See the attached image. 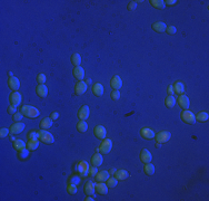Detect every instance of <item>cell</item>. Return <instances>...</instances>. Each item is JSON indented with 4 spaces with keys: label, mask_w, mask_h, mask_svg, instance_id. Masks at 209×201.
<instances>
[{
    "label": "cell",
    "mask_w": 209,
    "mask_h": 201,
    "mask_svg": "<svg viewBox=\"0 0 209 201\" xmlns=\"http://www.w3.org/2000/svg\"><path fill=\"white\" fill-rule=\"evenodd\" d=\"M117 183H118V180L116 179V178H110L109 177L108 178V180L106 181V184H107V187L108 188H115L117 185Z\"/></svg>",
    "instance_id": "d590c367"
},
{
    "label": "cell",
    "mask_w": 209,
    "mask_h": 201,
    "mask_svg": "<svg viewBox=\"0 0 209 201\" xmlns=\"http://www.w3.org/2000/svg\"><path fill=\"white\" fill-rule=\"evenodd\" d=\"M85 192L87 196H93L96 192V184L93 182H91V181H89V182L86 183L85 185Z\"/></svg>",
    "instance_id": "e0dca14e"
},
{
    "label": "cell",
    "mask_w": 209,
    "mask_h": 201,
    "mask_svg": "<svg viewBox=\"0 0 209 201\" xmlns=\"http://www.w3.org/2000/svg\"><path fill=\"white\" fill-rule=\"evenodd\" d=\"M172 87H174V92L179 94V95L185 93V85H184V83H181V82H176V83L172 85Z\"/></svg>",
    "instance_id": "d4e9b609"
},
{
    "label": "cell",
    "mask_w": 209,
    "mask_h": 201,
    "mask_svg": "<svg viewBox=\"0 0 209 201\" xmlns=\"http://www.w3.org/2000/svg\"><path fill=\"white\" fill-rule=\"evenodd\" d=\"M21 113L22 115H25L28 118H36L39 116L40 112L37 107L34 106H30V105H22L21 106Z\"/></svg>",
    "instance_id": "6da1fadb"
},
{
    "label": "cell",
    "mask_w": 209,
    "mask_h": 201,
    "mask_svg": "<svg viewBox=\"0 0 209 201\" xmlns=\"http://www.w3.org/2000/svg\"><path fill=\"white\" fill-rule=\"evenodd\" d=\"M9 132H10V130L8 129H6V127H2V129L0 130V137H6V136H8V134Z\"/></svg>",
    "instance_id": "f6af8a7d"
},
{
    "label": "cell",
    "mask_w": 209,
    "mask_h": 201,
    "mask_svg": "<svg viewBox=\"0 0 209 201\" xmlns=\"http://www.w3.org/2000/svg\"><path fill=\"white\" fill-rule=\"evenodd\" d=\"M174 93H175V92H174V87H172V85H169L168 86V94H169V95H172Z\"/></svg>",
    "instance_id": "816d5d0a"
},
{
    "label": "cell",
    "mask_w": 209,
    "mask_h": 201,
    "mask_svg": "<svg viewBox=\"0 0 209 201\" xmlns=\"http://www.w3.org/2000/svg\"><path fill=\"white\" fill-rule=\"evenodd\" d=\"M89 106L88 105H82L81 107H80V110L78 111V117L80 118V120H84L86 121L88 117H89Z\"/></svg>",
    "instance_id": "4fadbf2b"
},
{
    "label": "cell",
    "mask_w": 209,
    "mask_h": 201,
    "mask_svg": "<svg viewBox=\"0 0 209 201\" xmlns=\"http://www.w3.org/2000/svg\"><path fill=\"white\" fill-rule=\"evenodd\" d=\"M8 85L13 92H17L19 89V87H20V82H19V79L16 76H9Z\"/></svg>",
    "instance_id": "9c48e42d"
},
{
    "label": "cell",
    "mask_w": 209,
    "mask_h": 201,
    "mask_svg": "<svg viewBox=\"0 0 209 201\" xmlns=\"http://www.w3.org/2000/svg\"><path fill=\"white\" fill-rule=\"evenodd\" d=\"M143 171L147 175H152L155 173V165L151 162L145 164V168H143Z\"/></svg>",
    "instance_id": "f1b7e54d"
},
{
    "label": "cell",
    "mask_w": 209,
    "mask_h": 201,
    "mask_svg": "<svg viewBox=\"0 0 209 201\" xmlns=\"http://www.w3.org/2000/svg\"><path fill=\"white\" fill-rule=\"evenodd\" d=\"M28 156H29V151L27 150V149H24V150L19 151V158L21 159V160L28 158Z\"/></svg>",
    "instance_id": "74e56055"
},
{
    "label": "cell",
    "mask_w": 209,
    "mask_h": 201,
    "mask_svg": "<svg viewBox=\"0 0 209 201\" xmlns=\"http://www.w3.org/2000/svg\"><path fill=\"white\" fill-rule=\"evenodd\" d=\"M208 118L209 115L207 112H199L196 115V121H198V122H206V121H208Z\"/></svg>",
    "instance_id": "e575fe53"
},
{
    "label": "cell",
    "mask_w": 209,
    "mask_h": 201,
    "mask_svg": "<svg viewBox=\"0 0 209 201\" xmlns=\"http://www.w3.org/2000/svg\"><path fill=\"white\" fill-rule=\"evenodd\" d=\"M89 164L86 162V161H80L79 163L77 164V170L79 171L80 175L82 177H86L88 173H89Z\"/></svg>",
    "instance_id": "8992f818"
},
{
    "label": "cell",
    "mask_w": 209,
    "mask_h": 201,
    "mask_svg": "<svg viewBox=\"0 0 209 201\" xmlns=\"http://www.w3.org/2000/svg\"><path fill=\"white\" fill-rule=\"evenodd\" d=\"M51 120L52 121H56V120H58V117H59V114H58V112H53V113H51Z\"/></svg>",
    "instance_id": "681fc988"
},
{
    "label": "cell",
    "mask_w": 209,
    "mask_h": 201,
    "mask_svg": "<svg viewBox=\"0 0 209 201\" xmlns=\"http://www.w3.org/2000/svg\"><path fill=\"white\" fill-rule=\"evenodd\" d=\"M110 97L112 99H114V101H117V99H119L120 98V92L117 91V89H114V91L111 92Z\"/></svg>",
    "instance_id": "f35d334b"
},
{
    "label": "cell",
    "mask_w": 209,
    "mask_h": 201,
    "mask_svg": "<svg viewBox=\"0 0 209 201\" xmlns=\"http://www.w3.org/2000/svg\"><path fill=\"white\" fill-rule=\"evenodd\" d=\"M8 112L10 113V114H15V113H17V106H15V105H10L8 108Z\"/></svg>",
    "instance_id": "c3c4849f"
},
{
    "label": "cell",
    "mask_w": 209,
    "mask_h": 201,
    "mask_svg": "<svg viewBox=\"0 0 209 201\" xmlns=\"http://www.w3.org/2000/svg\"><path fill=\"white\" fill-rule=\"evenodd\" d=\"M140 134H141V136H143L145 140L155 139V135H156V134H155V132L152 131V130L148 129V127H143V129H141Z\"/></svg>",
    "instance_id": "2e32d148"
},
{
    "label": "cell",
    "mask_w": 209,
    "mask_h": 201,
    "mask_svg": "<svg viewBox=\"0 0 209 201\" xmlns=\"http://www.w3.org/2000/svg\"><path fill=\"white\" fill-rule=\"evenodd\" d=\"M36 92H37V95L39 97H46L48 95V89L45 84H39L36 89Z\"/></svg>",
    "instance_id": "d6986e66"
},
{
    "label": "cell",
    "mask_w": 209,
    "mask_h": 201,
    "mask_svg": "<svg viewBox=\"0 0 209 201\" xmlns=\"http://www.w3.org/2000/svg\"><path fill=\"white\" fill-rule=\"evenodd\" d=\"M166 31H167V34H169V35H174V34L177 32V29H176L175 26H167Z\"/></svg>",
    "instance_id": "60d3db41"
},
{
    "label": "cell",
    "mask_w": 209,
    "mask_h": 201,
    "mask_svg": "<svg viewBox=\"0 0 209 201\" xmlns=\"http://www.w3.org/2000/svg\"><path fill=\"white\" fill-rule=\"evenodd\" d=\"M110 86L114 89H117V91H119V89H121V86H122V80H121V78H120L118 75H115L114 77L111 78V80H110Z\"/></svg>",
    "instance_id": "9a60e30c"
},
{
    "label": "cell",
    "mask_w": 209,
    "mask_h": 201,
    "mask_svg": "<svg viewBox=\"0 0 209 201\" xmlns=\"http://www.w3.org/2000/svg\"><path fill=\"white\" fill-rule=\"evenodd\" d=\"M71 63H72V65H75V67L80 66V63H81V56H80L79 54H78V53L72 54Z\"/></svg>",
    "instance_id": "836d02e7"
},
{
    "label": "cell",
    "mask_w": 209,
    "mask_h": 201,
    "mask_svg": "<svg viewBox=\"0 0 209 201\" xmlns=\"http://www.w3.org/2000/svg\"><path fill=\"white\" fill-rule=\"evenodd\" d=\"M115 172H116V170H115V169H111L110 171H109V174H115Z\"/></svg>",
    "instance_id": "db71d44e"
},
{
    "label": "cell",
    "mask_w": 209,
    "mask_h": 201,
    "mask_svg": "<svg viewBox=\"0 0 209 201\" xmlns=\"http://www.w3.org/2000/svg\"><path fill=\"white\" fill-rule=\"evenodd\" d=\"M128 10H130V11H134L135 10L136 8H137V2L136 1H130L129 3H128Z\"/></svg>",
    "instance_id": "bcb514c9"
},
{
    "label": "cell",
    "mask_w": 209,
    "mask_h": 201,
    "mask_svg": "<svg viewBox=\"0 0 209 201\" xmlns=\"http://www.w3.org/2000/svg\"><path fill=\"white\" fill-rule=\"evenodd\" d=\"M176 0H167V1H165V5H168V6H174V5H176Z\"/></svg>",
    "instance_id": "f907efd6"
},
{
    "label": "cell",
    "mask_w": 209,
    "mask_h": 201,
    "mask_svg": "<svg viewBox=\"0 0 209 201\" xmlns=\"http://www.w3.org/2000/svg\"><path fill=\"white\" fill-rule=\"evenodd\" d=\"M109 178V171H98L97 174H96V180L98 181V182H105L107 181Z\"/></svg>",
    "instance_id": "ac0fdd59"
},
{
    "label": "cell",
    "mask_w": 209,
    "mask_h": 201,
    "mask_svg": "<svg viewBox=\"0 0 209 201\" xmlns=\"http://www.w3.org/2000/svg\"><path fill=\"white\" fill-rule=\"evenodd\" d=\"M180 117H181V120L187 124L196 123V115H195L193 112H190V111H188V110H184L183 112H181Z\"/></svg>",
    "instance_id": "3957f363"
},
{
    "label": "cell",
    "mask_w": 209,
    "mask_h": 201,
    "mask_svg": "<svg viewBox=\"0 0 209 201\" xmlns=\"http://www.w3.org/2000/svg\"><path fill=\"white\" fill-rule=\"evenodd\" d=\"M25 127H26V125H25L22 122H16V123L12 124V125L10 126V129L9 130H10L11 134H19L24 131Z\"/></svg>",
    "instance_id": "ba28073f"
},
{
    "label": "cell",
    "mask_w": 209,
    "mask_h": 201,
    "mask_svg": "<svg viewBox=\"0 0 209 201\" xmlns=\"http://www.w3.org/2000/svg\"><path fill=\"white\" fill-rule=\"evenodd\" d=\"M77 130L79 132H81V133H85V132H87L88 130V124L86 121L84 120H80L79 122L77 123Z\"/></svg>",
    "instance_id": "f546056e"
},
{
    "label": "cell",
    "mask_w": 209,
    "mask_h": 201,
    "mask_svg": "<svg viewBox=\"0 0 209 201\" xmlns=\"http://www.w3.org/2000/svg\"><path fill=\"white\" fill-rule=\"evenodd\" d=\"M97 172H98V170H97V166L93 165L91 168H89V173H88V175H90V177H96Z\"/></svg>",
    "instance_id": "7bdbcfd3"
},
{
    "label": "cell",
    "mask_w": 209,
    "mask_h": 201,
    "mask_svg": "<svg viewBox=\"0 0 209 201\" xmlns=\"http://www.w3.org/2000/svg\"><path fill=\"white\" fill-rule=\"evenodd\" d=\"M38 146H39V141H38V139H31L27 143V147H28L29 150H36V149H38Z\"/></svg>",
    "instance_id": "4dcf8cb0"
},
{
    "label": "cell",
    "mask_w": 209,
    "mask_h": 201,
    "mask_svg": "<svg viewBox=\"0 0 209 201\" xmlns=\"http://www.w3.org/2000/svg\"><path fill=\"white\" fill-rule=\"evenodd\" d=\"M74 76L77 78L78 80H82L85 77V70L81 66H77L74 68Z\"/></svg>",
    "instance_id": "ffe728a7"
},
{
    "label": "cell",
    "mask_w": 209,
    "mask_h": 201,
    "mask_svg": "<svg viewBox=\"0 0 209 201\" xmlns=\"http://www.w3.org/2000/svg\"><path fill=\"white\" fill-rule=\"evenodd\" d=\"M176 98L172 95H169V96H167L166 97V99H165V105H166L167 107H169V108H171V107H174L175 106V104H176Z\"/></svg>",
    "instance_id": "1f68e13d"
},
{
    "label": "cell",
    "mask_w": 209,
    "mask_h": 201,
    "mask_svg": "<svg viewBox=\"0 0 209 201\" xmlns=\"http://www.w3.org/2000/svg\"><path fill=\"white\" fill-rule=\"evenodd\" d=\"M37 82L39 84H43L46 82V75L43 74V73H40V74H38V76H37Z\"/></svg>",
    "instance_id": "b9f144b4"
},
{
    "label": "cell",
    "mask_w": 209,
    "mask_h": 201,
    "mask_svg": "<svg viewBox=\"0 0 209 201\" xmlns=\"http://www.w3.org/2000/svg\"><path fill=\"white\" fill-rule=\"evenodd\" d=\"M170 137H171V134L168 131H161L159 132L157 135H155V139H156L157 143H166L167 141H169Z\"/></svg>",
    "instance_id": "5b68a950"
},
{
    "label": "cell",
    "mask_w": 209,
    "mask_h": 201,
    "mask_svg": "<svg viewBox=\"0 0 209 201\" xmlns=\"http://www.w3.org/2000/svg\"><path fill=\"white\" fill-rule=\"evenodd\" d=\"M112 149V141L110 139H103L100 147H99V152L101 154H108Z\"/></svg>",
    "instance_id": "277c9868"
},
{
    "label": "cell",
    "mask_w": 209,
    "mask_h": 201,
    "mask_svg": "<svg viewBox=\"0 0 209 201\" xmlns=\"http://www.w3.org/2000/svg\"><path fill=\"white\" fill-rule=\"evenodd\" d=\"M67 190H68V193L70 194H75V193H77V185L74 184V183H70L67 188Z\"/></svg>",
    "instance_id": "8d00e7d4"
},
{
    "label": "cell",
    "mask_w": 209,
    "mask_h": 201,
    "mask_svg": "<svg viewBox=\"0 0 209 201\" xmlns=\"http://www.w3.org/2000/svg\"><path fill=\"white\" fill-rule=\"evenodd\" d=\"M51 126H52V120H51V117H45L40 122V127L43 130L50 129Z\"/></svg>",
    "instance_id": "4316f807"
},
{
    "label": "cell",
    "mask_w": 209,
    "mask_h": 201,
    "mask_svg": "<svg viewBox=\"0 0 209 201\" xmlns=\"http://www.w3.org/2000/svg\"><path fill=\"white\" fill-rule=\"evenodd\" d=\"M167 25L162 22H157L155 24H152V29L155 30L156 32H164L166 31Z\"/></svg>",
    "instance_id": "603a6c76"
},
{
    "label": "cell",
    "mask_w": 209,
    "mask_h": 201,
    "mask_svg": "<svg viewBox=\"0 0 209 201\" xmlns=\"http://www.w3.org/2000/svg\"><path fill=\"white\" fill-rule=\"evenodd\" d=\"M38 132H39V140L41 142L46 143V144H52L55 142V137H53V135L51 133H49V132L43 129Z\"/></svg>",
    "instance_id": "7a4b0ae2"
},
{
    "label": "cell",
    "mask_w": 209,
    "mask_h": 201,
    "mask_svg": "<svg viewBox=\"0 0 209 201\" xmlns=\"http://www.w3.org/2000/svg\"><path fill=\"white\" fill-rule=\"evenodd\" d=\"M149 2L151 3V6H154L155 8L157 9H165V7H166L165 1H162V0H150Z\"/></svg>",
    "instance_id": "d6a6232c"
},
{
    "label": "cell",
    "mask_w": 209,
    "mask_h": 201,
    "mask_svg": "<svg viewBox=\"0 0 209 201\" xmlns=\"http://www.w3.org/2000/svg\"><path fill=\"white\" fill-rule=\"evenodd\" d=\"M27 144L22 141V140H16V141H13V147H15V150L17 151H21L24 149H26Z\"/></svg>",
    "instance_id": "83f0119b"
},
{
    "label": "cell",
    "mask_w": 209,
    "mask_h": 201,
    "mask_svg": "<svg viewBox=\"0 0 209 201\" xmlns=\"http://www.w3.org/2000/svg\"><path fill=\"white\" fill-rule=\"evenodd\" d=\"M28 139H39V132L38 131H30L28 133Z\"/></svg>",
    "instance_id": "ab89813d"
},
{
    "label": "cell",
    "mask_w": 209,
    "mask_h": 201,
    "mask_svg": "<svg viewBox=\"0 0 209 201\" xmlns=\"http://www.w3.org/2000/svg\"><path fill=\"white\" fill-rule=\"evenodd\" d=\"M102 161H103V158L101 154H99V153H96V154H93V158H91V164L95 166H100L101 164H102Z\"/></svg>",
    "instance_id": "7402d4cb"
},
{
    "label": "cell",
    "mask_w": 209,
    "mask_h": 201,
    "mask_svg": "<svg viewBox=\"0 0 209 201\" xmlns=\"http://www.w3.org/2000/svg\"><path fill=\"white\" fill-rule=\"evenodd\" d=\"M177 102H178V104L180 105V107H181V108H184V110H188V108H189L190 101H189V97L186 96L185 94H181V95L178 97Z\"/></svg>",
    "instance_id": "52a82bcc"
},
{
    "label": "cell",
    "mask_w": 209,
    "mask_h": 201,
    "mask_svg": "<svg viewBox=\"0 0 209 201\" xmlns=\"http://www.w3.org/2000/svg\"><path fill=\"white\" fill-rule=\"evenodd\" d=\"M93 133H95L96 136L98 137V139H100V140L106 139V136H107V131L102 125L96 126L95 129H93Z\"/></svg>",
    "instance_id": "30bf717a"
},
{
    "label": "cell",
    "mask_w": 209,
    "mask_h": 201,
    "mask_svg": "<svg viewBox=\"0 0 209 201\" xmlns=\"http://www.w3.org/2000/svg\"><path fill=\"white\" fill-rule=\"evenodd\" d=\"M22 113H15V114H13V117H12V120L15 121V122H20V121L22 120Z\"/></svg>",
    "instance_id": "ee69618b"
},
{
    "label": "cell",
    "mask_w": 209,
    "mask_h": 201,
    "mask_svg": "<svg viewBox=\"0 0 209 201\" xmlns=\"http://www.w3.org/2000/svg\"><path fill=\"white\" fill-rule=\"evenodd\" d=\"M96 192L99 194H107L108 193V187L105 182H98L96 184Z\"/></svg>",
    "instance_id": "44dd1931"
},
{
    "label": "cell",
    "mask_w": 209,
    "mask_h": 201,
    "mask_svg": "<svg viewBox=\"0 0 209 201\" xmlns=\"http://www.w3.org/2000/svg\"><path fill=\"white\" fill-rule=\"evenodd\" d=\"M80 182V178L77 177V175H72L71 178H70V183H74V184H79Z\"/></svg>",
    "instance_id": "7dc6e473"
},
{
    "label": "cell",
    "mask_w": 209,
    "mask_h": 201,
    "mask_svg": "<svg viewBox=\"0 0 209 201\" xmlns=\"http://www.w3.org/2000/svg\"><path fill=\"white\" fill-rule=\"evenodd\" d=\"M151 160H152V156H151V153L149 152V150H147V149H143L140 152V161L143 162V163H149V162H151Z\"/></svg>",
    "instance_id": "5bb4252c"
},
{
    "label": "cell",
    "mask_w": 209,
    "mask_h": 201,
    "mask_svg": "<svg viewBox=\"0 0 209 201\" xmlns=\"http://www.w3.org/2000/svg\"><path fill=\"white\" fill-rule=\"evenodd\" d=\"M85 200L86 201H93V197H90V196H87L85 198Z\"/></svg>",
    "instance_id": "f5cc1de1"
},
{
    "label": "cell",
    "mask_w": 209,
    "mask_h": 201,
    "mask_svg": "<svg viewBox=\"0 0 209 201\" xmlns=\"http://www.w3.org/2000/svg\"><path fill=\"white\" fill-rule=\"evenodd\" d=\"M93 93L95 94L96 96H101L103 94V86L100 83H96L93 86Z\"/></svg>",
    "instance_id": "484cf974"
},
{
    "label": "cell",
    "mask_w": 209,
    "mask_h": 201,
    "mask_svg": "<svg viewBox=\"0 0 209 201\" xmlns=\"http://www.w3.org/2000/svg\"><path fill=\"white\" fill-rule=\"evenodd\" d=\"M75 91H76V94L77 95H82L85 94L86 91H87V83L84 82V80H79L76 86H75Z\"/></svg>",
    "instance_id": "7c38bea8"
},
{
    "label": "cell",
    "mask_w": 209,
    "mask_h": 201,
    "mask_svg": "<svg viewBox=\"0 0 209 201\" xmlns=\"http://www.w3.org/2000/svg\"><path fill=\"white\" fill-rule=\"evenodd\" d=\"M9 101H10L11 105H15V106H18L20 103H21V95L19 92H12L9 96Z\"/></svg>",
    "instance_id": "8fae6325"
},
{
    "label": "cell",
    "mask_w": 209,
    "mask_h": 201,
    "mask_svg": "<svg viewBox=\"0 0 209 201\" xmlns=\"http://www.w3.org/2000/svg\"><path fill=\"white\" fill-rule=\"evenodd\" d=\"M128 177H129V173H128V171H126V170H118V171L115 172V178H116L117 180H120V181L126 180Z\"/></svg>",
    "instance_id": "cb8c5ba5"
}]
</instances>
